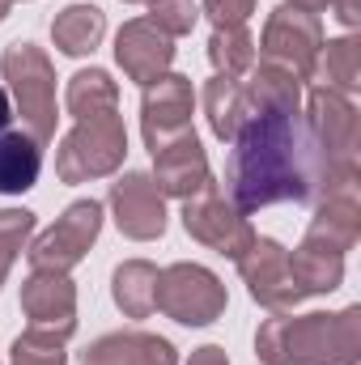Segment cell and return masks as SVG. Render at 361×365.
<instances>
[{
	"label": "cell",
	"instance_id": "1",
	"mask_svg": "<svg viewBox=\"0 0 361 365\" xmlns=\"http://www.w3.org/2000/svg\"><path fill=\"white\" fill-rule=\"evenodd\" d=\"M230 200L243 212L268 204H306L315 200V149L306 136L302 106L289 110H251V119L230 140Z\"/></svg>",
	"mask_w": 361,
	"mask_h": 365
},
{
	"label": "cell",
	"instance_id": "2",
	"mask_svg": "<svg viewBox=\"0 0 361 365\" xmlns=\"http://www.w3.org/2000/svg\"><path fill=\"white\" fill-rule=\"evenodd\" d=\"M255 353L264 365H357L361 361V306L336 314H302L289 310L268 319L255 336Z\"/></svg>",
	"mask_w": 361,
	"mask_h": 365
},
{
	"label": "cell",
	"instance_id": "3",
	"mask_svg": "<svg viewBox=\"0 0 361 365\" xmlns=\"http://www.w3.org/2000/svg\"><path fill=\"white\" fill-rule=\"evenodd\" d=\"M0 73L9 81V93L17 102L21 128L47 145L56 136V73L51 60L34 47V43H9L0 56Z\"/></svg>",
	"mask_w": 361,
	"mask_h": 365
},
{
	"label": "cell",
	"instance_id": "4",
	"mask_svg": "<svg viewBox=\"0 0 361 365\" xmlns=\"http://www.w3.org/2000/svg\"><path fill=\"white\" fill-rule=\"evenodd\" d=\"M319 47H323V17H319V9L285 0V4H276L268 13L264 38H260L255 51L264 56L260 64H276V68L293 73L298 81H310Z\"/></svg>",
	"mask_w": 361,
	"mask_h": 365
},
{
	"label": "cell",
	"instance_id": "5",
	"mask_svg": "<svg viewBox=\"0 0 361 365\" xmlns=\"http://www.w3.org/2000/svg\"><path fill=\"white\" fill-rule=\"evenodd\" d=\"M128 153V132L119 115H102V119H77V128L60 140L56 153V175L64 182H86V179H106L123 166Z\"/></svg>",
	"mask_w": 361,
	"mask_h": 365
},
{
	"label": "cell",
	"instance_id": "6",
	"mask_svg": "<svg viewBox=\"0 0 361 365\" xmlns=\"http://www.w3.org/2000/svg\"><path fill=\"white\" fill-rule=\"evenodd\" d=\"M153 310L183 327H208L225 310V284L200 264H171L166 272H158Z\"/></svg>",
	"mask_w": 361,
	"mask_h": 365
},
{
	"label": "cell",
	"instance_id": "7",
	"mask_svg": "<svg viewBox=\"0 0 361 365\" xmlns=\"http://www.w3.org/2000/svg\"><path fill=\"white\" fill-rule=\"evenodd\" d=\"M183 225L195 242H204V247H213L217 255H230V259H238L255 242V230H251L247 212L217 182H208L204 191L183 200Z\"/></svg>",
	"mask_w": 361,
	"mask_h": 365
},
{
	"label": "cell",
	"instance_id": "8",
	"mask_svg": "<svg viewBox=\"0 0 361 365\" xmlns=\"http://www.w3.org/2000/svg\"><path fill=\"white\" fill-rule=\"evenodd\" d=\"M98 230H102V204L98 200L68 204L64 217L51 230H43L34 238V247L26 251L30 255V268L34 272H68V268H77L86 259V251L93 247Z\"/></svg>",
	"mask_w": 361,
	"mask_h": 365
},
{
	"label": "cell",
	"instance_id": "9",
	"mask_svg": "<svg viewBox=\"0 0 361 365\" xmlns=\"http://www.w3.org/2000/svg\"><path fill=\"white\" fill-rule=\"evenodd\" d=\"M234 264H238V272L247 280L251 297H255L264 310L285 314V310H293V306L302 302V289H298V280L289 272V251H285L276 238H255Z\"/></svg>",
	"mask_w": 361,
	"mask_h": 365
},
{
	"label": "cell",
	"instance_id": "10",
	"mask_svg": "<svg viewBox=\"0 0 361 365\" xmlns=\"http://www.w3.org/2000/svg\"><path fill=\"white\" fill-rule=\"evenodd\" d=\"M191 106H195L191 81L179 77V73H162L158 81L145 86L141 128H145V145H149V153H158V149L171 145L175 136L191 132Z\"/></svg>",
	"mask_w": 361,
	"mask_h": 365
},
{
	"label": "cell",
	"instance_id": "11",
	"mask_svg": "<svg viewBox=\"0 0 361 365\" xmlns=\"http://www.w3.org/2000/svg\"><path fill=\"white\" fill-rule=\"evenodd\" d=\"M111 208H115V225L136 242L166 234V195L158 191V182L149 175L132 170L119 182H111Z\"/></svg>",
	"mask_w": 361,
	"mask_h": 365
},
{
	"label": "cell",
	"instance_id": "12",
	"mask_svg": "<svg viewBox=\"0 0 361 365\" xmlns=\"http://www.w3.org/2000/svg\"><path fill=\"white\" fill-rule=\"evenodd\" d=\"M21 310H26L30 327L73 336V327H77V289H73L68 272H34L21 284Z\"/></svg>",
	"mask_w": 361,
	"mask_h": 365
},
{
	"label": "cell",
	"instance_id": "13",
	"mask_svg": "<svg viewBox=\"0 0 361 365\" xmlns=\"http://www.w3.org/2000/svg\"><path fill=\"white\" fill-rule=\"evenodd\" d=\"M115 60H119V68H123L132 81L149 86V81H158V77L171 68V60H175V38L162 34L149 17H136V21H128V26L119 30V38H115Z\"/></svg>",
	"mask_w": 361,
	"mask_h": 365
},
{
	"label": "cell",
	"instance_id": "14",
	"mask_svg": "<svg viewBox=\"0 0 361 365\" xmlns=\"http://www.w3.org/2000/svg\"><path fill=\"white\" fill-rule=\"evenodd\" d=\"M149 179L158 182L162 195H179V200H191L195 191H204L213 182V170H208V158L195 140V132H183L171 145H162L153 153V175Z\"/></svg>",
	"mask_w": 361,
	"mask_h": 365
},
{
	"label": "cell",
	"instance_id": "15",
	"mask_svg": "<svg viewBox=\"0 0 361 365\" xmlns=\"http://www.w3.org/2000/svg\"><path fill=\"white\" fill-rule=\"evenodd\" d=\"M81 365H179L171 340L149 331H115L86 349Z\"/></svg>",
	"mask_w": 361,
	"mask_h": 365
},
{
	"label": "cell",
	"instance_id": "16",
	"mask_svg": "<svg viewBox=\"0 0 361 365\" xmlns=\"http://www.w3.org/2000/svg\"><path fill=\"white\" fill-rule=\"evenodd\" d=\"M361 234V204L357 191H336V195H323L319 200V212L310 217L306 225V242L315 247H327V251H353Z\"/></svg>",
	"mask_w": 361,
	"mask_h": 365
},
{
	"label": "cell",
	"instance_id": "17",
	"mask_svg": "<svg viewBox=\"0 0 361 365\" xmlns=\"http://www.w3.org/2000/svg\"><path fill=\"white\" fill-rule=\"evenodd\" d=\"M204 115H208L213 136L234 140L238 128L251 119V98H247L243 77H213L204 86Z\"/></svg>",
	"mask_w": 361,
	"mask_h": 365
},
{
	"label": "cell",
	"instance_id": "18",
	"mask_svg": "<svg viewBox=\"0 0 361 365\" xmlns=\"http://www.w3.org/2000/svg\"><path fill=\"white\" fill-rule=\"evenodd\" d=\"M43 170V145L30 132H0V195L30 191Z\"/></svg>",
	"mask_w": 361,
	"mask_h": 365
},
{
	"label": "cell",
	"instance_id": "19",
	"mask_svg": "<svg viewBox=\"0 0 361 365\" xmlns=\"http://www.w3.org/2000/svg\"><path fill=\"white\" fill-rule=\"evenodd\" d=\"M289 272L298 280L302 297H310V293H332V289H340V280H345V255H340V251H327V247H315V242L302 238V247L289 255Z\"/></svg>",
	"mask_w": 361,
	"mask_h": 365
},
{
	"label": "cell",
	"instance_id": "20",
	"mask_svg": "<svg viewBox=\"0 0 361 365\" xmlns=\"http://www.w3.org/2000/svg\"><path fill=\"white\" fill-rule=\"evenodd\" d=\"M106 34V17L98 4H68L56 21H51V38L64 56H90Z\"/></svg>",
	"mask_w": 361,
	"mask_h": 365
},
{
	"label": "cell",
	"instance_id": "21",
	"mask_svg": "<svg viewBox=\"0 0 361 365\" xmlns=\"http://www.w3.org/2000/svg\"><path fill=\"white\" fill-rule=\"evenodd\" d=\"M68 110L73 119H102V115H119V86L111 81V73L102 68H81L68 81Z\"/></svg>",
	"mask_w": 361,
	"mask_h": 365
},
{
	"label": "cell",
	"instance_id": "22",
	"mask_svg": "<svg viewBox=\"0 0 361 365\" xmlns=\"http://www.w3.org/2000/svg\"><path fill=\"white\" fill-rule=\"evenodd\" d=\"M158 297V268L145 259H128L115 268V306L128 319H149Z\"/></svg>",
	"mask_w": 361,
	"mask_h": 365
},
{
	"label": "cell",
	"instance_id": "23",
	"mask_svg": "<svg viewBox=\"0 0 361 365\" xmlns=\"http://www.w3.org/2000/svg\"><path fill=\"white\" fill-rule=\"evenodd\" d=\"M315 77H323L327 90L353 93L361 86V47L357 38H332L319 47V60H315Z\"/></svg>",
	"mask_w": 361,
	"mask_h": 365
},
{
	"label": "cell",
	"instance_id": "24",
	"mask_svg": "<svg viewBox=\"0 0 361 365\" xmlns=\"http://www.w3.org/2000/svg\"><path fill=\"white\" fill-rule=\"evenodd\" d=\"M208 60H213L217 77H247L255 68V38L247 34V26H238V30H213Z\"/></svg>",
	"mask_w": 361,
	"mask_h": 365
},
{
	"label": "cell",
	"instance_id": "25",
	"mask_svg": "<svg viewBox=\"0 0 361 365\" xmlns=\"http://www.w3.org/2000/svg\"><path fill=\"white\" fill-rule=\"evenodd\" d=\"M64 340L60 331L30 327L13 340V365H64Z\"/></svg>",
	"mask_w": 361,
	"mask_h": 365
},
{
	"label": "cell",
	"instance_id": "26",
	"mask_svg": "<svg viewBox=\"0 0 361 365\" xmlns=\"http://www.w3.org/2000/svg\"><path fill=\"white\" fill-rule=\"evenodd\" d=\"M34 234V212L30 208H0V284L13 268L17 251L26 247V238Z\"/></svg>",
	"mask_w": 361,
	"mask_h": 365
},
{
	"label": "cell",
	"instance_id": "27",
	"mask_svg": "<svg viewBox=\"0 0 361 365\" xmlns=\"http://www.w3.org/2000/svg\"><path fill=\"white\" fill-rule=\"evenodd\" d=\"M195 17H200L195 0H149V21H153L162 34H171V38L187 34V30L195 26Z\"/></svg>",
	"mask_w": 361,
	"mask_h": 365
},
{
	"label": "cell",
	"instance_id": "28",
	"mask_svg": "<svg viewBox=\"0 0 361 365\" xmlns=\"http://www.w3.org/2000/svg\"><path fill=\"white\" fill-rule=\"evenodd\" d=\"M255 13V0H204V17L213 21V30H238L247 26Z\"/></svg>",
	"mask_w": 361,
	"mask_h": 365
},
{
	"label": "cell",
	"instance_id": "29",
	"mask_svg": "<svg viewBox=\"0 0 361 365\" xmlns=\"http://www.w3.org/2000/svg\"><path fill=\"white\" fill-rule=\"evenodd\" d=\"M187 365H230V357H225V349L204 344V349H195V353H191V361H187Z\"/></svg>",
	"mask_w": 361,
	"mask_h": 365
},
{
	"label": "cell",
	"instance_id": "30",
	"mask_svg": "<svg viewBox=\"0 0 361 365\" xmlns=\"http://www.w3.org/2000/svg\"><path fill=\"white\" fill-rule=\"evenodd\" d=\"M9 119H13V98H9V90H0V132L9 128Z\"/></svg>",
	"mask_w": 361,
	"mask_h": 365
},
{
	"label": "cell",
	"instance_id": "31",
	"mask_svg": "<svg viewBox=\"0 0 361 365\" xmlns=\"http://www.w3.org/2000/svg\"><path fill=\"white\" fill-rule=\"evenodd\" d=\"M298 4H310V9H319V13H323V9H332L336 0H298Z\"/></svg>",
	"mask_w": 361,
	"mask_h": 365
},
{
	"label": "cell",
	"instance_id": "32",
	"mask_svg": "<svg viewBox=\"0 0 361 365\" xmlns=\"http://www.w3.org/2000/svg\"><path fill=\"white\" fill-rule=\"evenodd\" d=\"M9 4H13V0H0V21L9 17Z\"/></svg>",
	"mask_w": 361,
	"mask_h": 365
},
{
	"label": "cell",
	"instance_id": "33",
	"mask_svg": "<svg viewBox=\"0 0 361 365\" xmlns=\"http://www.w3.org/2000/svg\"><path fill=\"white\" fill-rule=\"evenodd\" d=\"M132 4H136V0H132Z\"/></svg>",
	"mask_w": 361,
	"mask_h": 365
}]
</instances>
